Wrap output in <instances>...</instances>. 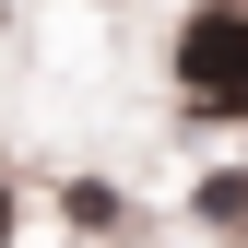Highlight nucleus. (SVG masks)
<instances>
[{
	"mask_svg": "<svg viewBox=\"0 0 248 248\" xmlns=\"http://www.w3.org/2000/svg\"><path fill=\"white\" fill-rule=\"evenodd\" d=\"M177 95L189 118H248V0H201L177 24Z\"/></svg>",
	"mask_w": 248,
	"mask_h": 248,
	"instance_id": "1",
	"label": "nucleus"
},
{
	"mask_svg": "<svg viewBox=\"0 0 248 248\" xmlns=\"http://www.w3.org/2000/svg\"><path fill=\"white\" fill-rule=\"evenodd\" d=\"M201 225H248V177H213V189H201Z\"/></svg>",
	"mask_w": 248,
	"mask_h": 248,
	"instance_id": "2",
	"label": "nucleus"
},
{
	"mask_svg": "<svg viewBox=\"0 0 248 248\" xmlns=\"http://www.w3.org/2000/svg\"><path fill=\"white\" fill-rule=\"evenodd\" d=\"M0 248H12V189H0Z\"/></svg>",
	"mask_w": 248,
	"mask_h": 248,
	"instance_id": "3",
	"label": "nucleus"
}]
</instances>
